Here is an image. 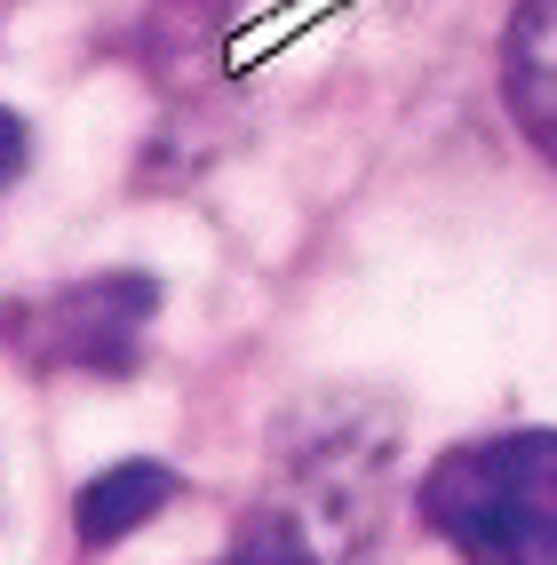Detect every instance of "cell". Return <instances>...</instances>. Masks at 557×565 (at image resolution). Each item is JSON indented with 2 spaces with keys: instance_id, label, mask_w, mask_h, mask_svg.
<instances>
[{
  "instance_id": "obj_4",
  "label": "cell",
  "mask_w": 557,
  "mask_h": 565,
  "mask_svg": "<svg viewBox=\"0 0 557 565\" xmlns=\"http://www.w3.org/2000/svg\"><path fill=\"white\" fill-rule=\"evenodd\" d=\"M175 502V470L168 462H111L81 486V502H72V525H81L88 550H111L120 534H136L143 518H160Z\"/></svg>"
},
{
  "instance_id": "obj_3",
  "label": "cell",
  "mask_w": 557,
  "mask_h": 565,
  "mask_svg": "<svg viewBox=\"0 0 557 565\" xmlns=\"http://www.w3.org/2000/svg\"><path fill=\"white\" fill-rule=\"evenodd\" d=\"M502 96L542 152L557 160V0H526L502 41Z\"/></svg>"
},
{
  "instance_id": "obj_6",
  "label": "cell",
  "mask_w": 557,
  "mask_h": 565,
  "mask_svg": "<svg viewBox=\"0 0 557 565\" xmlns=\"http://www.w3.org/2000/svg\"><path fill=\"white\" fill-rule=\"evenodd\" d=\"M24 175V120L9 104H0V192H9V183Z\"/></svg>"
},
{
  "instance_id": "obj_2",
  "label": "cell",
  "mask_w": 557,
  "mask_h": 565,
  "mask_svg": "<svg viewBox=\"0 0 557 565\" xmlns=\"http://www.w3.org/2000/svg\"><path fill=\"white\" fill-rule=\"evenodd\" d=\"M160 319V287L143 271H96L0 311V343L41 374H136Z\"/></svg>"
},
{
  "instance_id": "obj_1",
  "label": "cell",
  "mask_w": 557,
  "mask_h": 565,
  "mask_svg": "<svg viewBox=\"0 0 557 565\" xmlns=\"http://www.w3.org/2000/svg\"><path fill=\"white\" fill-rule=\"evenodd\" d=\"M422 525L462 565H557V430H494L438 455Z\"/></svg>"
},
{
  "instance_id": "obj_5",
  "label": "cell",
  "mask_w": 557,
  "mask_h": 565,
  "mask_svg": "<svg viewBox=\"0 0 557 565\" xmlns=\"http://www.w3.org/2000/svg\"><path fill=\"white\" fill-rule=\"evenodd\" d=\"M215 565H319V550H311V534H303L294 518L264 510V518H247V525H239V542L223 550Z\"/></svg>"
}]
</instances>
